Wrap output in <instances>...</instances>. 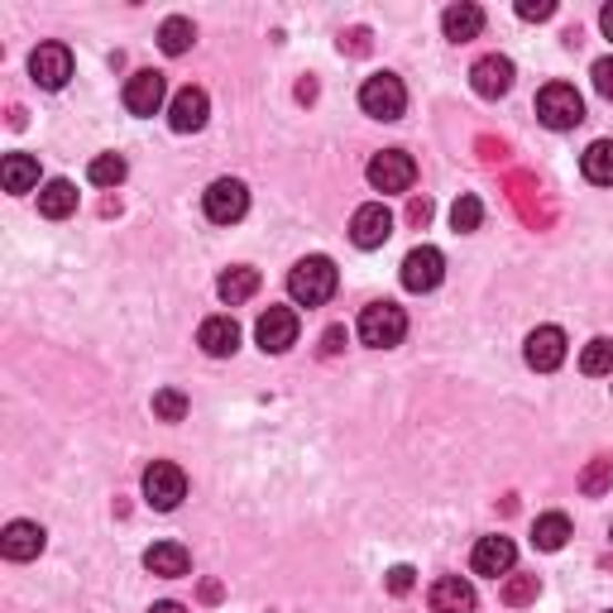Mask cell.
Segmentation results:
<instances>
[{"label":"cell","instance_id":"1","mask_svg":"<svg viewBox=\"0 0 613 613\" xmlns=\"http://www.w3.org/2000/svg\"><path fill=\"white\" fill-rule=\"evenodd\" d=\"M335 288H341V269H335L326 254H306V259H298V264L288 269V298H293L298 306L331 302Z\"/></svg>","mask_w":613,"mask_h":613},{"label":"cell","instance_id":"2","mask_svg":"<svg viewBox=\"0 0 613 613\" xmlns=\"http://www.w3.org/2000/svg\"><path fill=\"white\" fill-rule=\"evenodd\" d=\"M360 341L370 345V350H393L407 335V312L398 302H370L360 312Z\"/></svg>","mask_w":613,"mask_h":613},{"label":"cell","instance_id":"3","mask_svg":"<svg viewBox=\"0 0 613 613\" xmlns=\"http://www.w3.org/2000/svg\"><path fill=\"white\" fill-rule=\"evenodd\" d=\"M360 106H364V115H374V121H403V111H407L403 77L398 72H374V77H364Z\"/></svg>","mask_w":613,"mask_h":613},{"label":"cell","instance_id":"4","mask_svg":"<svg viewBox=\"0 0 613 613\" xmlns=\"http://www.w3.org/2000/svg\"><path fill=\"white\" fill-rule=\"evenodd\" d=\"M537 121L547 129H575L585 121V101L571 82H547L542 92H537Z\"/></svg>","mask_w":613,"mask_h":613},{"label":"cell","instance_id":"5","mask_svg":"<svg viewBox=\"0 0 613 613\" xmlns=\"http://www.w3.org/2000/svg\"><path fill=\"white\" fill-rule=\"evenodd\" d=\"M201 211H207V221L216 226H236L245 211H250V187L240 178H216L207 193H201Z\"/></svg>","mask_w":613,"mask_h":613},{"label":"cell","instance_id":"6","mask_svg":"<svg viewBox=\"0 0 613 613\" xmlns=\"http://www.w3.org/2000/svg\"><path fill=\"white\" fill-rule=\"evenodd\" d=\"M144 499H149V508H158V513H173V508L187 499V475H183V465L154 460L149 470H144Z\"/></svg>","mask_w":613,"mask_h":613},{"label":"cell","instance_id":"7","mask_svg":"<svg viewBox=\"0 0 613 613\" xmlns=\"http://www.w3.org/2000/svg\"><path fill=\"white\" fill-rule=\"evenodd\" d=\"M364 178H370L374 193H407V187L417 183V164H413V154H403V149H384L370 158Z\"/></svg>","mask_w":613,"mask_h":613},{"label":"cell","instance_id":"8","mask_svg":"<svg viewBox=\"0 0 613 613\" xmlns=\"http://www.w3.org/2000/svg\"><path fill=\"white\" fill-rule=\"evenodd\" d=\"M441 279H446V254L436 250V245L407 250V259H403V288L407 293H432V288H441Z\"/></svg>","mask_w":613,"mask_h":613},{"label":"cell","instance_id":"9","mask_svg":"<svg viewBox=\"0 0 613 613\" xmlns=\"http://www.w3.org/2000/svg\"><path fill=\"white\" fill-rule=\"evenodd\" d=\"M29 77H34L43 92H63L72 77V49L67 43H39V49L29 53Z\"/></svg>","mask_w":613,"mask_h":613},{"label":"cell","instance_id":"10","mask_svg":"<svg viewBox=\"0 0 613 613\" xmlns=\"http://www.w3.org/2000/svg\"><path fill=\"white\" fill-rule=\"evenodd\" d=\"M513 77H518V72H513V58H503V53H485V58H479V63L470 67V86H475V92L485 96V101H499V96L513 92Z\"/></svg>","mask_w":613,"mask_h":613},{"label":"cell","instance_id":"11","mask_svg":"<svg viewBox=\"0 0 613 613\" xmlns=\"http://www.w3.org/2000/svg\"><path fill=\"white\" fill-rule=\"evenodd\" d=\"M393 236V211L384 201H364V207L350 216V240L360 245V250H378V245H388Z\"/></svg>","mask_w":613,"mask_h":613},{"label":"cell","instance_id":"12","mask_svg":"<svg viewBox=\"0 0 613 613\" xmlns=\"http://www.w3.org/2000/svg\"><path fill=\"white\" fill-rule=\"evenodd\" d=\"M259 345H264V355H283V350L298 345V312L293 306H269L264 316H259Z\"/></svg>","mask_w":613,"mask_h":613},{"label":"cell","instance_id":"13","mask_svg":"<svg viewBox=\"0 0 613 613\" xmlns=\"http://www.w3.org/2000/svg\"><path fill=\"white\" fill-rule=\"evenodd\" d=\"M164 96H168V82H164V72H154V67H144L125 82V111L129 115H154L164 106Z\"/></svg>","mask_w":613,"mask_h":613},{"label":"cell","instance_id":"14","mask_svg":"<svg viewBox=\"0 0 613 613\" xmlns=\"http://www.w3.org/2000/svg\"><path fill=\"white\" fill-rule=\"evenodd\" d=\"M522 355H528V364L537 374H551L565 364V331L561 326H537L528 335V345H522Z\"/></svg>","mask_w":613,"mask_h":613},{"label":"cell","instance_id":"15","mask_svg":"<svg viewBox=\"0 0 613 613\" xmlns=\"http://www.w3.org/2000/svg\"><path fill=\"white\" fill-rule=\"evenodd\" d=\"M470 565H475V575H489V580L513 575V565H518V547L508 542V537H479Z\"/></svg>","mask_w":613,"mask_h":613},{"label":"cell","instance_id":"16","mask_svg":"<svg viewBox=\"0 0 613 613\" xmlns=\"http://www.w3.org/2000/svg\"><path fill=\"white\" fill-rule=\"evenodd\" d=\"M207 115H211V101L201 86H183L178 96H173V106H168V125L178 129V135H197L201 125H207Z\"/></svg>","mask_w":613,"mask_h":613},{"label":"cell","instance_id":"17","mask_svg":"<svg viewBox=\"0 0 613 613\" xmlns=\"http://www.w3.org/2000/svg\"><path fill=\"white\" fill-rule=\"evenodd\" d=\"M43 542H49V532L39 528V522H24V518H14L6 532H0V557L6 561H34Z\"/></svg>","mask_w":613,"mask_h":613},{"label":"cell","instance_id":"18","mask_svg":"<svg viewBox=\"0 0 613 613\" xmlns=\"http://www.w3.org/2000/svg\"><path fill=\"white\" fill-rule=\"evenodd\" d=\"M432 613H475L479 600H475V585L470 580H460V575H441L432 585Z\"/></svg>","mask_w":613,"mask_h":613},{"label":"cell","instance_id":"19","mask_svg":"<svg viewBox=\"0 0 613 613\" xmlns=\"http://www.w3.org/2000/svg\"><path fill=\"white\" fill-rule=\"evenodd\" d=\"M441 29H446V39H450V43H470V39L485 34V10H479L475 0H460V6H446Z\"/></svg>","mask_w":613,"mask_h":613},{"label":"cell","instance_id":"20","mask_svg":"<svg viewBox=\"0 0 613 613\" xmlns=\"http://www.w3.org/2000/svg\"><path fill=\"white\" fill-rule=\"evenodd\" d=\"M197 345L207 350V355H236L240 350V326H236V316H207L201 321V331H197Z\"/></svg>","mask_w":613,"mask_h":613},{"label":"cell","instance_id":"21","mask_svg":"<svg viewBox=\"0 0 613 613\" xmlns=\"http://www.w3.org/2000/svg\"><path fill=\"white\" fill-rule=\"evenodd\" d=\"M144 571L164 575V580H178V575L193 571V557H187L183 542H154L149 551H144Z\"/></svg>","mask_w":613,"mask_h":613},{"label":"cell","instance_id":"22","mask_svg":"<svg viewBox=\"0 0 613 613\" xmlns=\"http://www.w3.org/2000/svg\"><path fill=\"white\" fill-rule=\"evenodd\" d=\"M0 183H6L10 197H24L39 187V158L34 154H6V164H0Z\"/></svg>","mask_w":613,"mask_h":613},{"label":"cell","instance_id":"23","mask_svg":"<svg viewBox=\"0 0 613 613\" xmlns=\"http://www.w3.org/2000/svg\"><path fill=\"white\" fill-rule=\"evenodd\" d=\"M216 293H221L226 306H240V302H250L259 293V269L250 264H236V269H226L221 279H216Z\"/></svg>","mask_w":613,"mask_h":613},{"label":"cell","instance_id":"24","mask_svg":"<svg viewBox=\"0 0 613 613\" xmlns=\"http://www.w3.org/2000/svg\"><path fill=\"white\" fill-rule=\"evenodd\" d=\"M77 211V187L67 178H53L39 187V216H49V221H63V216Z\"/></svg>","mask_w":613,"mask_h":613},{"label":"cell","instance_id":"25","mask_svg":"<svg viewBox=\"0 0 613 613\" xmlns=\"http://www.w3.org/2000/svg\"><path fill=\"white\" fill-rule=\"evenodd\" d=\"M193 43H197V24L187 20V14H168V20L158 24V49L168 58H183Z\"/></svg>","mask_w":613,"mask_h":613},{"label":"cell","instance_id":"26","mask_svg":"<svg viewBox=\"0 0 613 613\" xmlns=\"http://www.w3.org/2000/svg\"><path fill=\"white\" fill-rule=\"evenodd\" d=\"M565 542H571V518L565 513H542L532 522V547L537 551H561Z\"/></svg>","mask_w":613,"mask_h":613},{"label":"cell","instance_id":"27","mask_svg":"<svg viewBox=\"0 0 613 613\" xmlns=\"http://www.w3.org/2000/svg\"><path fill=\"white\" fill-rule=\"evenodd\" d=\"M580 173H585L594 187H613V139H594L585 158H580Z\"/></svg>","mask_w":613,"mask_h":613},{"label":"cell","instance_id":"28","mask_svg":"<svg viewBox=\"0 0 613 613\" xmlns=\"http://www.w3.org/2000/svg\"><path fill=\"white\" fill-rule=\"evenodd\" d=\"M609 489H613V460L594 456L585 465V475H580V493H585V499H600V493H609Z\"/></svg>","mask_w":613,"mask_h":613},{"label":"cell","instance_id":"29","mask_svg":"<svg viewBox=\"0 0 613 613\" xmlns=\"http://www.w3.org/2000/svg\"><path fill=\"white\" fill-rule=\"evenodd\" d=\"M125 158L121 154H96L92 164H86V178H92L96 187H121L125 183Z\"/></svg>","mask_w":613,"mask_h":613},{"label":"cell","instance_id":"30","mask_svg":"<svg viewBox=\"0 0 613 613\" xmlns=\"http://www.w3.org/2000/svg\"><path fill=\"white\" fill-rule=\"evenodd\" d=\"M479 221H485V201L475 193H460L456 207H450V226H456L460 236H470V230H479Z\"/></svg>","mask_w":613,"mask_h":613},{"label":"cell","instance_id":"31","mask_svg":"<svg viewBox=\"0 0 613 613\" xmlns=\"http://www.w3.org/2000/svg\"><path fill=\"white\" fill-rule=\"evenodd\" d=\"M580 370H585L590 378L613 374V341H609V335H600V341L585 345V355H580Z\"/></svg>","mask_w":613,"mask_h":613},{"label":"cell","instance_id":"32","mask_svg":"<svg viewBox=\"0 0 613 613\" xmlns=\"http://www.w3.org/2000/svg\"><path fill=\"white\" fill-rule=\"evenodd\" d=\"M537 594H542V580H537V575H508L503 580V604H513V609L532 604Z\"/></svg>","mask_w":613,"mask_h":613},{"label":"cell","instance_id":"33","mask_svg":"<svg viewBox=\"0 0 613 613\" xmlns=\"http://www.w3.org/2000/svg\"><path fill=\"white\" fill-rule=\"evenodd\" d=\"M154 417L158 422H183L187 417V393L183 388H158L154 393Z\"/></svg>","mask_w":613,"mask_h":613},{"label":"cell","instance_id":"34","mask_svg":"<svg viewBox=\"0 0 613 613\" xmlns=\"http://www.w3.org/2000/svg\"><path fill=\"white\" fill-rule=\"evenodd\" d=\"M590 77H594V92H600L604 101H613V58H600Z\"/></svg>","mask_w":613,"mask_h":613},{"label":"cell","instance_id":"35","mask_svg":"<svg viewBox=\"0 0 613 613\" xmlns=\"http://www.w3.org/2000/svg\"><path fill=\"white\" fill-rule=\"evenodd\" d=\"M413 585H417V571H413V565H393V571H388V594H407Z\"/></svg>","mask_w":613,"mask_h":613},{"label":"cell","instance_id":"36","mask_svg":"<svg viewBox=\"0 0 613 613\" xmlns=\"http://www.w3.org/2000/svg\"><path fill=\"white\" fill-rule=\"evenodd\" d=\"M557 6L551 0H518V20H551Z\"/></svg>","mask_w":613,"mask_h":613},{"label":"cell","instance_id":"37","mask_svg":"<svg viewBox=\"0 0 613 613\" xmlns=\"http://www.w3.org/2000/svg\"><path fill=\"white\" fill-rule=\"evenodd\" d=\"M345 350V326H326V335H321V355H341Z\"/></svg>","mask_w":613,"mask_h":613},{"label":"cell","instance_id":"38","mask_svg":"<svg viewBox=\"0 0 613 613\" xmlns=\"http://www.w3.org/2000/svg\"><path fill=\"white\" fill-rule=\"evenodd\" d=\"M407 221H413V226H427V221H432V201H427V197H413V207H407Z\"/></svg>","mask_w":613,"mask_h":613},{"label":"cell","instance_id":"39","mask_svg":"<svg viewBox=\"0 0 613 613\" xmlns=\"http://www.w3.org/2000/svg\"><path fill=\"white\" fill-rule=\"evenodd\" d=\"M600 29H604V34L613 39V6H604V14H600Z\"/></svg>","mask_w":613,"mask_h":613},{"label":"cell","instance_id":"40","mask_svg":"<svg viewBox=\"0 0 613 613\" xmlns=\"http://www.w3.org/2000/svg\"><path fill=\"white\" fill-rule=\"evenodd\" d=\"M149 613H187V609H183V604H173V600H164V604H154Z\"/></svg>","mask_w":613,"mask_h":613}]
</instances>
